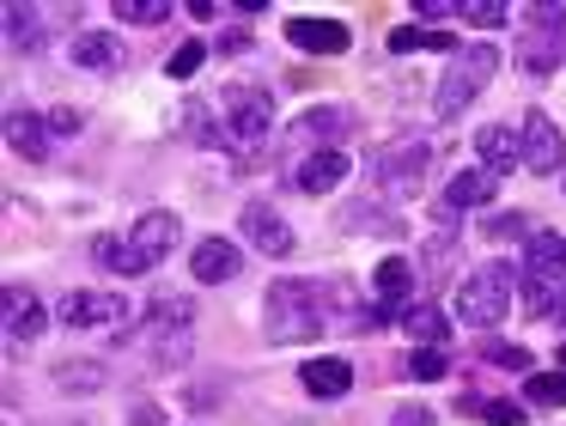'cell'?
<instances>
[{
	"mask_svg": "<svg viewBox=\"0 0 566 426\" xmlns=\"http://www.w3.org/2000/svg\"><path fill=\"white\" fill-rule=\"evenodd\" d=\"M524 231H530V226H524V214H493V219H488V238H493V243L524 238Z\"/></svg>",
	"mask_w": 566,
	"mask_h": 426,
	"instance_id": "e575fe53",
	"label": "cell"
},
{
	"mask_svg": "<svg viewBox=\"0 0 566 426\" xmlns=\"http://www.w3.org/2000/svg\"><path fill=\"white\" fill-rule=\"evenodd\" d=\"M463 19L481 24V31H500V24H512V7H505V0H469Z\"/></svg>",
	"mask_w": 566,
	"mask_h": 426,
	"instance_id": "1f68e13d",
	"label": "cell"
},
{
	"mask_svg": "<svg viewBox=\"0 0 566 426\" xmlns=\"http://www.w3.org/2000/svg\"><path fill=\"white\" fill-rule=\"evenodd\" d=\"M493 189H500V177H493V170H457L451 183H444V201H432V219H439V226H457V219L463 214H475L481 201H493Z\"/></svg>",
	"mask_w": 566,
	"mask_h": 426,
	"instance_id": "ba28073f",
	"label": "cell"
},
{
	"mask_svg": "<svg viewBox=\"0 0 566 426\" xmlns=\"http://www.w3.org/2000/svg\"><path fill=\"white\" fill-rule=\"evenodd\" d=\"M55 316L67 329H128V304L111 299V292H67Z\"/></svg>",
	"mask_w": 566,
	"mask_h": 426,
	"instance_id": "30bf717a",
	"label": "cell"
},
{
	"mask_svg": "<svg viewBox=\"0 0 566 426\" xmlns=\"http://www.w3.org/2000/svg\"><path fill=\"white\" fill-rule=\"evenodd\" d=\"M517 287H524V274H512V262H481L475 274H463V287L451 299V316L463 329H493V323H505Z\"/></svg>",
	"mask_w": 566,
	"mask_h": 426,
	"instance_id": "6da1fadb",
	"label": "cell"
},
{
	"mask_svg": "<svg viewBox=\"0 0 566 426\" xmlns=\"http://www.w3.org/2000/svg\"><path fill=\"white\" fill-rule=\"evenodd\" d=\"M184 238V219L165 214V207H153V214L135 219V231H128V243H135L140 256H147V268H159L165 256H171V243Z\"/></svg>",
	"mask_w": 566,
	"mask_h": 426,
	"instance_id": "4fadbf2b",
	"label": "cell"
},
{
	"mask_svg": "<svg viewBox=\"0 0 566 426\" xmlns=\"http://www.w3.org/2000/svg\"><path fill=\"white\" fill-rule=\"evenodd\" d=\"M7 146L19 158H50V134H43V122L31 110H7Z\"/></svg>",
	"mask_w": 566,
	"mask_h": 426,
	"instance_id": "7402d4cb",
	"label": "cell"
},
{
	"mask_svg": "<svg viewBox=\"0 0 566 426\" xmlns=\"http://www.w3.org/2000/svg\"><path fill=\"white\" fill-rule=\"evenodd\" d=\"M213 116H220V134L232 146H256L262 134L274 128V97L262 85H226L213 97Z\"/></svg>",
	"mask_w": 566,
	"mask_h": 426,
	"instance_id": "277c9868",
	"label": "cell"
},
{
	"mask_svg": "<svg viewBox=\"0 0 566 426\" xmlns=\"http://www.w3.org/2000/svg\"><path fill=\"white\" fill-rule=\"evenodd\" d=\"M55 384H62V389H104V384H111V372L92 365V360H67V365H55Z\"/></svg>",
	"mask_w": 566,
	"mask_h": 426,
	"instance_id": "83f0119b",
	"label": "cell"
},
{
	"mask_svg": "<svg viewBox=\"0 0 566 426\" xmlns=\"http://www.w3.org/2000/svg\"><path fill=\"white\" fill-rule=\"evenodd\" d=\"M469 0H415V19H463Z\"/></svg>",
	"mask_w": 566,
	"mask_h": 426,
	"instance_id": "d590c367",
	"label": "cell"
},
{
	"mask_svg": "<svg viewBox=\"0 0 566 426\" xmlns=\"http://www.w3.org/2000/svg\"><path fill=\"white\" fill-rule=\"evenodd\" d=\"M92 256H98L111 274H123V280L128 274H147V256H140L135 243H123V238H98V243H92Z\"/></svg>",
	"mask_w": 566,
	"mask_h": 426,
	"instance_id": "d4e9b609",
	"label": "cell"
},
{
	"mask_svg": "<svg viewBox=\"0 0 566 426\" xmlns=\"http://www.w3.org/2000/svg\"><path fill=\"white\" fill-rule=\"evenodd\" d=\"M116 19L123 24H165L171 19V0H116Z\"/></svg>",
	"mask_w": 566,
	"mask_h": 426,
	"instance_id": "f1b7e54d",
	"label": "cell"
},
{
	"mask_svg": "<svg viewBox=\"0 0 566 426\" xmlns=\"http://www.w3.org/2000/svg\"><path fill=\"white\" fill-rule=\"evenodd\" d=\"M286 43L305 49V55H347L354 31L342 19H286Z\"/></svg>",
	"mask_w": 566,
	"mask_h": 426,
	"instance_id": "7c38bea8",
	"label": "cell"
},
{
	"mask_svg": "<svg viewBox=\"0 0 566 426\" xmlns=\"http://www.w3.org/2000/svg\"><path fill=\"white\" fill-rule=\"evenodd\" d=\"M475 153H481V170H493V177H505L512 165H524V141H517L505 122H488V128L475 134Z\"/></svg>",
	"mask_w": 566,
	"mask_h": 426,
	"instance_id": "ac0fdd59",
	"label": "cell"
},
{
	"mask_svg": "<svg viewBox=\"0 0 566 426\" xmlns=\"http://www.w3.org/2000/svg\"><path fill=\"white\" fill-rule=\"evenodd\" d=\"M517 55H524L530 73H554L566 61V7L554 0H536L524 12V37H517Z\"/></svg>",
	"mask_w": 566,
	"mask_h": 426,
	"instance_id": "8992f818",
	"label": "cell"
},
{
	"mask_svg": "<svg viewBox=\"0 0 566 426\" xmlns=\"http://www.w3.org/2000/svg\"><path fill=\"white\" fill-rule=\"evenodd\" d=\"M7 43H13V55H38L43 49V12L38 7H7Z\"/></svg>",
	"mask_w": 566,
	"mask_h": 426,
	"instance_id": "cb8c5ba5",
	"label": "cell"
},
{
	"mask_svg": "<svg viewBox=\"0 0 566 426\" xmlns=\"http://www.w3.org/2000/svg\"><path fill=\"white\" fill-rule=\"evenodd\" d=\"M524 396L536 402V408H566V372H530Z\"/></svg>",
	"mask_w": 566,
	"mask_h": 426,
	"instance_id": "4316f807",
	"label": "cell"
},
{
	"mask_svg": "<svg viewBox=\"0 0 566 426\" xmlns=\"http://www.w3.org/2000/svg\"><path fill=\"white\" fill-rule=\"evenodd\" d=\"M238 226H244V238L256 243L262 256H293V250H298L293 226H286V219L274 214L269 201H244V219H238Z\"/></svg>",
	"mask_w": 566,
	"mask_h": 426,
	"instance_id": "8fae6325",
	"label": "cell"
},
{
	"mask_svg": "<svg viewBox=\"0 0 566 426\" xmlns=\"http://www.w3.org/2000/svg\"><path fill=\"white\" fill-rule=\"evenodd\" d=\"M481 360L505 365V372H530V347H512V341H481Z\"/></svg>",
	"mask_w": 566,
	"mask_h": 426,
	"instance_id": "836d02e7",
	"label": "cell"
},
{
	"mask_svg": "<svg viewBox=\"0 0 566 426\" xmlns=\"http://www.w3.org/2000/svg\"><path fill=\"white\" fill-rule=\"evenodd\" d=\"M524 170H536V177H548V170H560V158H566V141H560V128H554V116L548 110H530L524 116Z\"/></svg>",
	"mask_w": 566,
	"mask_h": 426,
	"instance_id": "9c48e42d",
	"label": "cell"
},
{
	"mask_svg": "<svg viewBox=\"0 0 566 426\" xmlns=\"http://www.w3.org/2000/svg\"><path fill=\"white\" fill-rule=\"evenodd\" d=\"M80 122H86V116H80V110H50V134H80Z\"/></svg>",
	"mask_w": 566,
	"mask_h": 426,
	"instance_id": "8d00e7d4",
	"label": "cell"
},
{
	"mask_svg": "<svg viewBox=\"0 0 566 426\" xmlns=\"http://www.w3.org/2000/svg\"><path fill=\"white\" fill-rule=\"evenodd\" d=\"M0 323H7V341H13V347H31L50 316H43V304L31 299L25 287H7V292H0Z\"/></svg>",
	"mask_w": 566,
	"mask_h": 426,
	"instance_id": "5bb4252c",
	"label": "cell"
},
{
	"mask_svg": "<svg viewBox=\"0 0 566 426\" xmlns=\"http://www.w3.org/2000/svg\"><path fill=\"white\" fill-rule=\"evenodd\" d=\"M220 49H232V55H238V49H250V31H220Z\"/></svg>",
	"mask_w": 566,
	"mask_h": 426,
	"instance_id": "60d3db41",
	"label": "cell"
},
{
	"mask_svg": "<svg viewBox=\"0 0 566 426\" xmlns=\"http://www.w3.org/2000/svg\"><path fill=\"white\" fill-rule=\"evenodd\" d=\"M415 49H444V55H457V37L451 31H432V24H396L390 31V55H415Z\"/></svg>",
	"mask_w": 566,
	"mask_h": 426,
	"instance_id": "603a6c76",
	"label": "cell"
},
{
	"mask_svg": "<svg viewBox=\"0 0 566 426\" xmlns=\"http://www.w3.org/2000/svg\"><path fill=\"white\" fill-rule=\"evenodd\" d=\"M298 384H305L317 402H342L347 389H354V365H347V360H305Z\"/></svg>",
	"mask_w": 566,
	"mask_h": 426,
	"instance_id": "d6986e66",
	"label": "cell"
},
{
	"mask_svg": "<svg viewBox=\"0 0 566 426\" xmlns=\"http://www.w3.org/2000/svg\"><path fill=\"white\" fill-rule=\"evenodd\" d=\"M359 128V116L347 104H311L305 116L293 122V141H347Z\"/></svg>",
	"mask_w": 566,
	"mask_h": 426,
	"instance_id": "2e32d148",
	"label": "cell"
},
{
	"mask_svg": "<svg viewBox=\"0 0 566 426\" xmlns=\"http://www.w3.org/2000/svg\"><path fill=\"white\" fill-rule=\"evenodd\" d=\"M238 268H244V250H238L232 238H201L196 250H189V274H196L201 287H220V280H232Z\"/></svg>",
	"mask_w": 566,
	"mask_h": 426,
	"instance_id": "9a60e30c",
	"label": "cell"
},
{
	"mask_svg": "<svg viewBox=\"0 0 566 426\" xmlns=\"http://www.w3.org/2000/svg\"><path fill=\"white\" fill-rule=\"evenodd\" d=\"M128 420H135V426H159V420H165V414H159V408H153V402H135V408H128Z\"/></svg>",
	"mask_w": 566,
	"mask_h": 426,
	"instance_id": "74e56055",
	"label": "cell"
},
{
	"mask_svg": "<svg viewBox=\"0 0 566 426\" xmlns=\"http://www.w3.org/2000/svg\"><path fill=\"white\" fill-rule=\"evenodd\" d=\"M371 287H378L384 299H408V287H415V262H408V256H384V262L371 268Z\"/></svg>",
	"mask_w": 566,
	"mask_h": 426,
	"instance_id": "484cf974",
	"label": "cell"
},
{
	"mask_svg": "<svg viewBox=\"0 0 566 426\" xmlns=\"http://www.w3.org/2000/svg\"><path fill=\"white\" fill-rule=\"evenodd\" d=\"M390 426H427V408H396Z\"/></svg>",
	"mask_w": 566,
	"mask_h": 426,
	"instance_id": "f35d334b",
	"label": "cell"
},
{
	"mask_svg": "<svg viewBox=\"0 0 566 426\" xmlns=\"http://www.w3.org/2000/svg\"><path fill=\"white\" fill-rule=\"evenodd\" d=\"M444 372H451V360H444L439 347H420V353H408V377H420V384H439Z\"/></svg>",
	"mask_w": 566,
	"mask_h": 426,
	"instance_id": "d6a6232c",
	"label": "cell"
},
{
	"mask_svg": "<svg viewBox=\"0 0 566 426\" xmlns=\"http://www.w3.org/2000/svg\"><path fill=\"white\" fill-rule=\"evenodd\" d=\"M566 292V238L560 231H536L524 250V299L530 311H554V299Z\"/></svg>",
	"mask_w": 566,
	"mask_h": 426,
	"instance_id": "5b68a950",
	"label": "cell"
},
{
	"mask_svg": "<svg viewBox=\"0 0 566 426\" xmlns=\"http://www.w3.org/2000/svg\"><path fill=\"white\" fill-rule=\"evenodd\" d=\"M560 365H566V341H560Z\"/></svg>",
	"mask_w": 566,
	"mask_h": 426,
	"instance_id": "b9f144b4",
	"label": "cell"
},
{
	"mask_svg": "<svg viewBox=\"0 0 566 426\" xmlns=\"http://www.w3.org/2000/svg\"><path fill=\"white\" fill-rule=\"evenodd\" d=\"M262 329L274 347H298L323 329V304H317V280H274L269 304H262Z\"/></svg>",
	"mask_w": 566,
	"mask_h": 426,
	"instance_id": "7a4b0ae2",
	"label": "cell"
},
{
	"mask_svg": "<svg viewBox=\"0 0 566 426\" xmlns=\"http://www.w3.org/2000/svg\"><path fill=\"white\" fill-rule=\"evenodd\" d=\"M201 61H208V43H196V37H189V43H177V49H171L165 73H171V80H189V73H201Z\"/></svg>",
	"mask_w": 566,
	"mask_h": 426,
	"instance_id": "f546056e",
	"label": "cell"
},
{
	"mask_svg": "<svg viewBox=\"0 0 566 426\" xmlns=\"http://www.w3.org/2000/svg\"><path fill=\"white\" fill-rule=\"evenodd\" d=\"M402 335L415 341V347H444V335H451V316H444L439 304L415 299V304L402 311Z\"/></svg>",
	"mask_w": 566,
	"mask_h": 426,
	"instance_id": "ffe728a7",
	"label": "cell"
},
{
	"mask_svg": "<svg viewBox=\"0 0 566 426\" xmlns=\"http://www.w3.org/2000/svg\"><path fill=\"white\" fill-rule=\"evenodd\" d=\"M500 73V49L493 43H469V49H457L451 55V67H444V80H439V122H457L469 104H475L481 92H488V80Z\"/></svg>",
	"mask_w": 566,
	"mask_h": 426,
	"instance_id": "3957f363",
	"label": "cell"
},
{
	"mask_svg": "<svg viewBox=\"0 0 566 426\" xmlns=\"http://www.w3.org/2000/svg\"><path fill=\"white\" fill-rule=\"evenodd\" d=\"M427 170H432V146L420 141V134H415V141H390L378 158H371V183H378L384 195H396V201L415 195Z\"/></svg>",
	"mask_w": 566,
	"mask_h": 426,
	"instance_id": "52a82bcc",
	"label": "cell"
},
{
	"mask_svg": "<svg viewBox=\"0 0 566 426\" xmlns=\"http://www.w3.org/2000/svg\"><path fill=\"white\" fill-rule=\"evenodd\" d=\"M116 61H123V43H116L111 31H80V37H74V67H86V73H111Z\"/></svg>",
	"mask_w": 566,
	"mask_h": 426,
	"instance_id": "44dd1931",
	"label": "cell"
},
{
	"mask_svg": "<svg viewBox=\"0 0 566 426\" xmlns=\"http://www.w3.org/2000/svg\"><path fill=\"white\" fill-rule=\"evenodd\" d=\"M189 19L208 24V19H220V7H213V0H189Z\"/></svg>",
	"mask_w": 566,
	"mask_h": 426,
	"instance_id": "ab89813d",
	"label": "cell"
},
{
	"mask_svg": "<svg viewBox=\"0 0 566 426\" xmlns=\"http://www.w3.org/2000/svg\"><path fill=\"white\" fill-rule=\"evenodd\" d=\"M342 177H347V153H335V146L305 153V158H298V170H293V183H298L305 195H329Z\"/></svg>",
	"mask_w": 566,
	"mask_h": 426,
	"instance_id": "e0dca14e",
	"label": "cell"
},
{
	"mask_svg": "<svg viewBox=\"0 0 566 426\" xmlns=\"http://www.w3.org/2000/svg\"><path fill=\"white\" fill-rule=\"evenodd\" d=\"M560 323H566V311H560Z\"/></svg>",
	"mask_w": 566,
	"mask_h": 426,
	"instance_id": "7bdbcfd3",
	"label": "cell"
},
{
	"mask_svg": "<svg viewBox=\"0 0 566 426\" xmlns=\"http://www.w3.org/2000/svg\"><path fill=\"white\" fill-rule=\"evenodd\" d=\"M469 408L481 414L488 426H524V408L517 402H493V396H469Z\"/></svg>",
	"mask_w": 566,
	"mask_h": 426,
	"instance_id": "4dcf8cb0",
	"label": "cell"
}]
</instances>
